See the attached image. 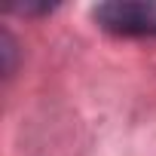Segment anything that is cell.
I'll list each match as a JSON object with an SVG mask.
<instances>
[{"instance_id": "6da1fadb", "label": "cell", "mask_w": 156, "mask_h": 156, "mask_svg": "<svg viewBox=\"0 0 156 156\" xmlns=\"http://www.w3.org/2000/svg\"><path fill=\"white\" fill-rule=\"evenodd\" d=\"M95 22L122 37H156V3H101Z\"/></svg>"}]
</instances>
